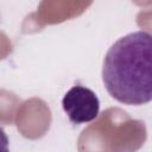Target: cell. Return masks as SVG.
<instances>
[{
  "label": "cell",
  "mask_w": 152,
  "mask_h": 152,
  "mask_svg": "<svg viewBox=\"0 0 152 152\" xmlns=\"http://www.w3.org/2000/svg\"><path fill=\"white\" fill-rule=\"evenodd\" d=\"M102 82L120 103L141 106L152 101V34L134 31L119 38L107 51Z\"/></svg>",
  "instance_id": "6da1fadb"
},
{
  "label": "cell",
  "mask_w": 152,
  "mask_h": 152,
  "mask_svg": "<svg viewBox=\"0 0 152 152\" xmlns=\"http://www.w3.org/2000/svg\"><path fill=\"white\" fill-rule=\"evenodd\" d=\"M62 107L72 124L81 125L97 118L100 101L91 89L83 86H74L63 96Z\"/></svg>",
  "instance_id": "7a4b0ae2"
}]
</instances>
